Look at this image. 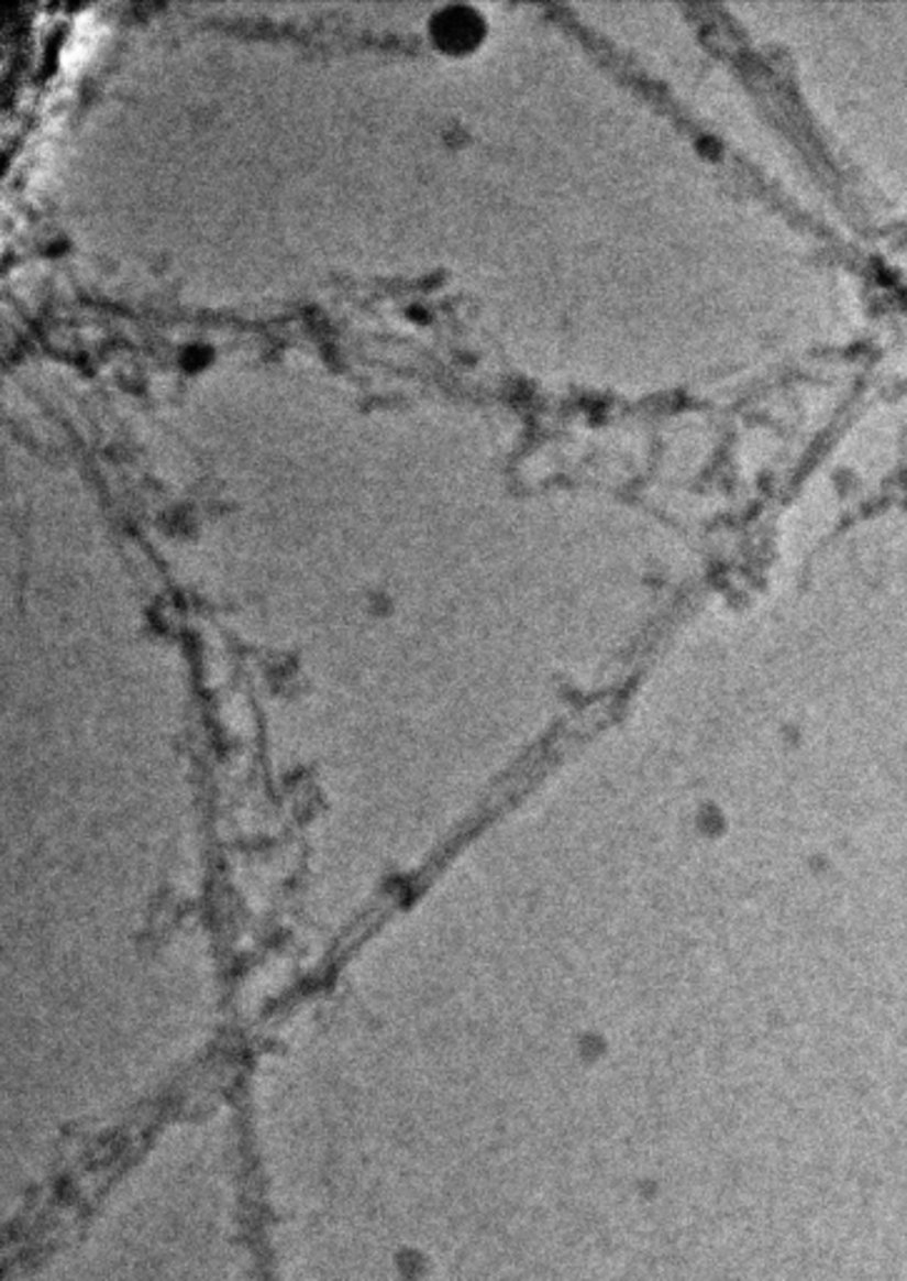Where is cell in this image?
Masks as SVG:
<instances>
[{
	"mask_svg": "<svg viewBox=\"0 0 907 1281\" xmlns=\"http://www.w3.org/2000/svg\"><path fill=\"white\" fill-rule=\"evenodd\" d=\"M435 39L445 48L463 51L471 43L480 41V18L467 8H451L435 21Z\"/></svg>",
	"mask_w": 907,
	"mask_h": 1281,
	"instance_id": "obj_1",
	"label": "cell"
}]
</instances>
